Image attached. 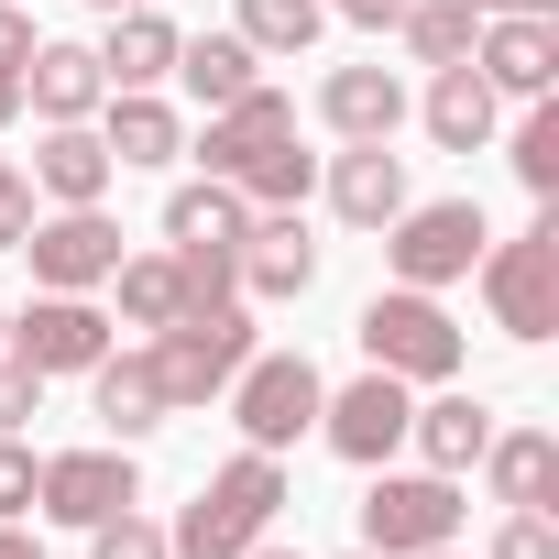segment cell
I'll use <instances>...</instances> for the list:
<instances>
[{
    "label": "cell",
    "instance_id": "ac0fdd59",
    "mask_svg": "<svg viewBox=\"0 0 559 559\" xmlns=\"http://www.w3.org/2000/svg\"><path fill=\"white\" fill-rule=\"evenodd\" d=\"M493 110H504V99L483 88V67H472V56H461V67H428L417 121H428V143H439V154H483V143H493Z\"/></svg>",
    "mask_w": 559,
    "mask_h": 559
},
{
    "label": "cell",
    "instance_id": "4316f807",
    "mask_svg": "<svg viewBox=\"0 0 559 559\" xmlns=\"http://www.w3.org/2000/svg\"><path fill=\"white\" fill-rule=\"evenodd\" d=\"M395 34H406V56H417V67H461V56H472V34H483V12H472V0H406Z\"/></svg>",
    "mask_w": 559,
    "mask_h": 559
},
{
    "label": "cell",
    "instance_id": "b9f144b4",
    "mask_svg": "<svg viewBox=\"0 0 559 559\" xmlns=\"http://www.w3.org/2000/svg\"><path fill=\"white\" fill-rule=\"evenodd\" d=\"M241 559H297V548H274V537H252V548H241Z\"/></svg>",
    "mask_w": 559,
    "mask_h": 559
},
{
    "label": "cell",
    "instance_id": "8fae6325",
    "mask_svg": "<svg viewBox=\"0 0 559 559\" xmlns=\"http://www.w3.org/2000/svg\"><path fill=\"white\" fill-rule=\"evenodd\" d=\"M23 263H34V286H56V297H88V286H110L121 230H110L99 209H56V219H34V230H23Z\"/></svg>",
    "mask_w": 559,
    "mask_h": 559
},
{
    "label": "cell",
    "instance_id": "ab89813d",
    "mask_svg": "<svg viewBox=\"0 0 559 559\" xmlns=\"http://www.w3.org/2000/svg\"><path fill=\"white\" fill-rule=\"evenodd\" d=\"M472 12L493 23V12H559V0H472Z\"/></svg>",
    "mask_w": 559,
    "mask_h": 559
},
{
    "label": "cell",
    "instance_id": "74e56055",
    "mask_svg": "<svg viewBox=\"0 0 559 559\" xmlns=\"http://www.w3.org/2000/svg\"><path fill=\"white\" fill-rule=\"evenodd\" d=\"M319 12H341V23H362V34H384V23L406 12V0H319Z\"/></svg>",
    "mask_w": 559,
    "mask_h": 559
},
{
    "label": "cell",
    "instance_id": "5bb4252c",
    "mask_svg": "<svg viewBox=\"0 0 559 559\" xmlns=\"http://www.w3.org/2000/svg\"><path fill=\"white\" fill-rule=\"evenodd\" d=\"M286 132H297V99L252 78V88H241L230 110H209V132H198V165H209L219 187H241V165H252L263 143H286Z\"/></svg>",
    "mask_w": 559,
    "mask_h": 559
},
{
    "label": "cell",
    "instance_id": "44dd1931",
    "mask_svg": "<svg viewBox=\"0 0 559 559\" xmlns=\"http://www.w3.org/2000/svg\"><path fill=\"white\" fill-rule=\"evenodd\" d=\"M99 99H110V78H99L88 45H34V67H23V110H45V121H99Z\"/></svg>",
    "mask_w": 559,
    "mask_h": 559
},
{
    "label": "cell",
    "instance_id": "6da1fadb",
    "mask_svg": "<svg viewBox=\"0 0 559 559\" xmlns=\"http://www.w3.org/2000/svg\"><path fill=\"white\" fill-rule=\"evenodd\" d=\"M274 504H286V450H241L198 483V504L165 526L176 559H241L252 537H274Z\"/></svg>",
    "mask_w": 559,
    "mask_h": 559
},
{
    "label": "cell",
    "instance_id": "d6a6232c",
    "mask_svg": "<svg viewBox=\"0 0 559 559\" xmlns=\"http://www.w3.org/2000/svg\"><path fill=\"white\" fill-rule=\"evenodd\" d=\"M88 559H176V548H165V526H154V515H132V504H121V515H99V526H88Z\"/></svg>",
    "mask_w": 559,
    "mask_h": 559
},
{
    "label": "cell",
    "instance_id": "3957f363",
    "mask_svg": "<svg viewBox=\"0 0 559 559\" xmlns=\"http://www.w3.org/2000/svg\"><path fill=\"white\" fill-rule=\"evenodd\" d=\"M461 319L428 297V286H384L373 308H362V362L373 373H395V384H461Z\"/></svg>",
    "mask_w": 559,
    "mask_h": 559
},
{
    "label": "cell",
    "instance_id": "603a6c76",
    "mask_svg": "<svg viewBox=\"0 0 559 559\" xmlns=\"http://www.w3.org/2000/svg\"><path fill=\"white\" fill-rule=\"evenodd\" d=\"M110 88H165L176 78V23H165V0L154 12H110V45H88Z\"/></svg>",
    "mask_w": 559,
    "mask_h": 559
},
{
    "label": "cell",
    "instance_id": "e0dca14e",
    "mask_svg": "<svg viewBox=\"0 0 559 559\" xmlns=\"http://www.w3.org/2000/svg\"><path fill=\"white\" fill-rule=\"evenodd\" d=\"M483 439H493V406L461 395V384H428V406H406V450H417L428 472H472Z\"/></svg>",
    "mask_w": 559,
    "mask_h": 559
},
{
    "label": "cell",
    "instance_id": "52a82bcc",
    "mask_svg": "<svg viewBox=\"0 0 559 559\" xmlns=\"http://www.w3.org/2000/svg\"><path fill=\"white\" fill-rule=\"evenodd\" d=\"M319 362L308 352H252L241 373H230V417H241V450H297L308 428H319Z\"/></svg>",
    "mask_w": 559,
    "mask_h": 559
},
{
    "label": "cell",
    "instance_id": "ffe728a7",
    "mask_svg": "<svg viewBox=\"0 0 559 559\" xmlns=\"http://www.w3.org/2000/svg\"><path fill=\"white\" fill-rule=\"evenodd\" d=\"M88 395H99V428H110L121 450L165 428V384H154V352H99V362H88Z\"/></svg>",
    "mask_w": 559,
    "mask_h": 559
},
{
    "label": "cell",
    "instance_id": "7dc6e473",
    "mask_svg": "<svg viewBox=\"0 0 559 559\" xmlns=\"http://www.w3.org/2000/svg\"><path fill=\"white\" fill-rule=\"evenodd\" d=\"M0 176H12V165H0Z\"/></svg>",
    "mask_w": 559,
    "mask_h": 559
},
{
    "label": "cell",
    "instance_id": "8d00e7d4",
    "mask_svg": "<svg viewBox=\"0 0 559 559\" xmlns=\"http://www.w3.org/2000/svg\"><path fill=\"white\" fill-rule=\"evenodd\" d=\"M34 219H45V209H34V176H0V252H23Z\"/></svg>",
    "mask_w": 559,
    "mask_h": 559
},
{
    "label": "cell",
    "instance_id": "7a4b0ae2",
    "mask_svg": "<svg viewBox=\"0 0 559 559\" xmlns=\"http://www.w3.org/2000/svg\"><path fill=\"white\" fill-rule=\"evenodd\" d=\"M483 308L504 341H559V209H537L515 241H483Z\"/></svg>",
    "mask_w": 559,
    "mask_h": 559
},
{
    "label": "cell",
    "instance_id": "277c9868",
    "mask_svg": "<svg viewBox=\"0 0 559 559\" xmlns=\"http://www.w3.org/2000/svg\"><path fill=\"white\" fill-rule=\"evenodd\" d=\"M143 352H154V384H165V417H187V406L230 395V373L252 362V319H241V297H219V308H187L176 330H154Z\"/></svg>",
    "mask_w": 559,
    "mask_h": 559
},
{
    "label": "cell",
    "instance_id": "d590c367",
    "mask_svg": "<svg viewBox=\"0 0 559 559\" xmlns=\"http://www.w3.org/2000/svg\"><path fill=\"white\" fill-rule=\"evenodd\" d=\"M34 45H45V34H34V12H23V0H0V78H23V67H34Z\"/></svg>",
    "mask_w": 559,
    "mask_h": 559
},
{
    "label": "cell",
    "instance_id": "d4e9b609",
    "mask_svg": "<svg viewBox=\"0 0 559 559\" xmlns=\"http://www.w3.org/2000/svg\"><path fill=\"white\" fill-rule=\"evenodd\" d=\"M176 78H187L198 110H230V99L263 78V56H252L241 34H176Z\"/></svg>",
    "mask_w": 559,
    "mask_h": 559
},
{
    "label": "cell",
    "instance_id": "ee69618b",
    "mask_svg": "<svg viewBox=\"0 0 559 559\" xmlns=\"http://www.w3.org/2000/svg\"><path fill=\"white\" fill-rule=\"evenodd\" d=\"M417 559H461V537H450V548H417Z\"/></svg>",
    "mask_w": 559,
    "mask_h": 559
},
{
    "label": "cell",
    "instance_id": "e575fe53",
    "mask_svg": "<svg viewBox=\"0 0 559 559\" xmlns=\"http://www.w3.org/2000/svg\"><path fill=\"white\" fill-rule=\"evenodd\" d=\"M34 472H45V461H34L23 439H0V515H12V526L34 515Z\"/></svg>",
    "mask_w": 559,
    "mask_h": 559
},
{
    "label": "cell",
    "instance_id": "f35d334b",
    "mask_svg": "<svg viewBox=\"0 0 559 559\" xmlns=\"http://www.w3.org/2000/svg\"><path fill=\"white\" fill-rule=\"evenodd\" d=\"M0 559H45V548H34V537H23L12 515H0Z\"/></svg>",
    "mask_w": 559,
    "mask_h": 559
},
{
    "label": "cell",
    "instance_id": "4dcf8cb0",
    "mask_svg": "<svg viewBox=\"0 0 559 559\" xmlns=\"http://www.w3.org/2000/svg\"><path fill=\"white\" fill-rule=\"evenodd\" d=\"M515 187L537 198V209H559V99H526V121H515Z\"/></svg>",
    "mask_w": 559,
    "mask_h": 559
},
{
    "label": "cell",
    "instance_id": "8992f818",
    "mask_svg": "<svg viewBox=\"0 0 559 559\" xmlns=\"http://www.w3.org/2000/svg\"><path fill=\"white\" fill-rule=\"evenodd\" d=\"M461 537V472H373L362 493V548L373 559H417Z\"/></svg>",
    "mask_w": 559,
    "mask_h": 559
},
{
    "label": "cell",
    "instance_id": "bcb514c9",
    "mask_svg": "<svg viewBox=\"0 0 559 559\" xmlns=\"http://www.w3.org/2000/svg\"><path fill=\"white\" fill-rule=\"evenodd\" d=\"M352 559H373V548H352Z\"/></svg>",
    "mask_w": 559,
    "mask_h": 559
},
{
    "label": "cell",
    "instance_id": "7402d4cb",
    "mask_svg": "<svg viewBox=\"0 0 559 559\" xmlns=\"http://www.w3.org/2000/svg\"><path fill=\"white\" fill-rule=\"evenodd\" d=\"M99 143H110V165H176L187 154V121L154 88H110L99 99Z\"/></svg>",
    "mask_w": 559,
    "mask_h": 559
},
{
    "label": "cell",
    "instance_id": "30bf717a",
    "mask_svg": "<svg viewBox=\"0 0 559 559\" xmlns=\"http://www.w3.org/2000/svg\"><path fill=\"white\" fill-rule=\"evenodd\" d=\"M472 67L493 99H548L559 88V12H493L472 34Z\"/></svg>",
    "mask_w": 559,
    "mask_h": 559
},
{
    "label": "cell",
    "instance_id": "60d3db41",
    "mask_svg": "<svg viewBox=\"0 0 559 559\" xmlns=\"http://www.w3.org/2000/svg\"><path fill=\"white\" fill-rule=\"evenodd\" d=\"M23 121V78H0V132H12Z\"/></svg>",
    "mask_w": 559,
    "mask_h": 559
},
{
    "label": "cell",
    "instance_id": "7c38bea8",
    "mask_svg": "<svg viewBox=\"0 0 559 559\" xmlns=\"http://www.w3.org/2000/svg\"><path fill=\"white\" fill-rule=\"evenodd\" d=\"M99 352H110V319H99L88 297H56V286H34V308L12 319V362H34L45 384H56V373H88Z\"/></svg>",
    "mask_w": 559,
    "mask_h": 559
},
{
    "label": "cell",
    "instance_id": "1f68e13d",
    "mask_svg": "<svg viewBox=\"0 0 559 559\" xmlns=\"http://www.w3.org/2000/svg\"><path fill=\"white\" fill-rule=\"evenodd\" d=\"M483 559H559V515L548 504H504V526H493Z\"/></svg>",
    "mask_w": 559,
    "mask_h": 559
},
{
    "label": "cell",
    "instance_id": "5b68a950",
    "mask_svg": "<svg viewBox=\"0 0 559 559\" xmlns=\"http://www.w3.org/2000/svg\"><path fill=\"white\" fill-rule=\"evenodd\" d=\"M483 241H493V230H483L472 198H428V209L406 198V209L384 219V263H395V286H428V297L461 286V274L483 263Z\"/></svg>",
    "mask_w": 559,
    "mask_h": 559
},
{
    "label": "cell",
    "instance_id": "f6af8a7d",
    "mask_svg": "<svg viewBox=\"0 0 559 559\" xmlns=\"http://www.w3.org/2000/svg\"><path fill=\"white\" fill-rule=\"evenodd\" d=\"M0 352H12V319H0Z\"/></svg>",
    "mask_w": 559,
    "mask_h": 559
},
{
    "label": "cell",
    "instance_id": "f1b7e54d",
    "mask_svg": "<svg viewBox=\"0 0 559 559\" xmlns=\"http://www.w3.org/2000/svg\"><path fill=\"white\" fill-rule=\"evenodd\" d=\"M308 187H319V154H297V132L241 165V209H308Z\"/></svg>",
    "mask_w": 559,
    "mask_h": 559
},
{
    "label": "cell",
    "instance_id": "cb8c5ba5",
    "mask_svg": "<svg viewBox=\"0 0 559 559\" xmlns=\"http://www.w3.org/2000/svg\"><path fill=\"white\" fill-rule=\"evenodd\" d=\"M483 483H493V504H559V439L548 428H493Z\"/></svg>",
    "mask_w": 559,
    "mask_h": 559
},
{
    "label": "cell",
    "instance_id": "836d02e7",
    "mask_svg": "<svg viewBox=\"0 0 559 559\" xmlns=\"http://www.w3.org/2000/svg\"><path fill=\"white\" fill-rule=\"evenodd\" d=\"M34 395H45V373L0 352V439H23V428H34Z\"/></svg>",
    "mask_w": 559,
    "mask_h": 559
},
{
    "label": "cell",
    "instance_id": "7bdbcfd3",
    "mask_svg": "<svg viewBox=\"0 0 559 559\" xmlns=\"http://www.w3.org/2000/svg\"><path fill=\"white\" fill-rule=\"evenodd\" d=\"M88 12H154V0H88Z\"/></svg>",
    "mask_w": 559,
    "mask_h": 559
},
{
    "label": "cell",
    "instance_id": "f546056e",
    "mask_svg": "<svg viewBox=\"0 0 559 559\" xmlns=\"http://www.w3.org/2000/svg\"><path fill=\"white\" fill-rule=\"evenodd\" d=\"M319 23H330L319 0H241V23H230V34H241L252 56H308V45H319Z\"/></svg>",
    "mask_w": 559,
    "mask_h": 559
},
{
    "label": "cell",
    "instance_id": "484cf974",
    "mask_svg": "<svg viewBox=\"0 0 559 559\" xmlns=\"http://www.w3.org/2000/svg\"><path fill=\"white\" fill-rule=\"evenodd\" d=\"M110 286H121V319H132V330H176V319H187V274H176V252H121Z\"/></svg>",
    "mask_w": 559,
    "mask_h": 559
},
{
    "label": "cell",
    "instance_id": "4fadbf2b",
    "mask_svg": "<svg viewBox=\"0 0 559 559\" xmlns=\"http://www.w3.org/2000/svg\"><path fill=\"white\" fill-rule=\"evenodd\" d=\"M319 286V241L297 209H252L241 219V297H308Z\"/></svg>",
    "mask_w": 559,
    "mask_h": 559
},
{
    "label": "cell",
    "instance_id": "ba28073f",
    "mask_svg": "<svg viewBox=\"0 0 559 559\" xmlns=\"http://www.w3.org/2000/svg\"><path fill=\"white\" fill-rule=\"evenodd\" d=\"M34 504H45L56 526H99V515L143 504V472H132L121 439H99V450H56V461L34 472Z\"/></svg>",
    "mask_w": 559,
    "mask_h": 559
},
{
    "label": "cell",
    "instance_id": "2e32d148",
    "mask_svg": "<svg viewBox=\"0 0 559 559\" xmlns=\"http://www.w3.org/2000/svg\"><path fill=\"white\" fill-rule=\"evenodd\" d=\"M110 143L88 132V121H45V143H34V198H56V209H99L110 198Z\"/></svg>",
    "mask_w": 559,
    "mask_h": 559
},
{
    "label": "cell",
    "instance_id": "9a60e30c",
    "mask_svg": "<svg viewBox=\"0 0 559 559\" xmlns=\"http://www.w3.org/2000/svg\"><path fill=\"white\" fill-rule=\"evenodd\" d=\"M319 121H330L341 143H395V132H406L395 67H330V78H319Z\"/></svg>",
    "mask_w": 559,
    "mask_h": 559
},
{
    "label": "cell",
    "instance_id": "9c48e42d",
    "mask_svg": "<svg viewBox=\"0 0 559 559\" xmlns=\"http://www.w3.org/2000/svg\"><path fill=\"white\" fill-rule=\"evenodd\" d=\"M406 406H417V384H395V373H362V384H341V395H319V439H330L341 461H362V472H384V461L406 450Z\"/></svg>",
    "mask_w": 559,
    "mask_h": 559
},
{
    "label": "cell",
    "instance_id": "83f0119b",
    "mask_svg": "<svg viewBox=\"0 0 559 559\" xmlns=\"http://www.w3.org/2000/svg\"><path fill=\"white\" fill-rule=\"evenodd\" d=\"M241 187H219V176H198V187H176L165 198V241H241Z\"/></svg>",
    "mask_w": 559,
    "mask_h": 559
},
{
    "label": "cell",
    "instance_id": "d6986e66",
    "mask_svg": "<svg viewBox=\"0 0 559 559\" xmlns=\"http://www.w3.org/2000/svg\"><path fill=\"white\" fill-rule=\"evenodd\" d=\"M330 209H341L352 230H384V219L406 209V154H384V143H341V154H330Z\"/></svg>",
    "mask_w": 559,
    "mask_h": 559
}]
</instances>
